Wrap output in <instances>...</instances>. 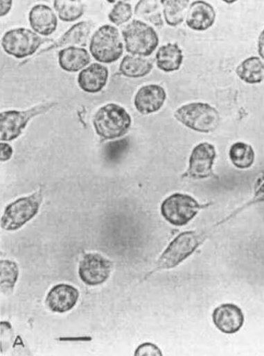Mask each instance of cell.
<instances>
[{
    "mask_svg": "<svg viewBox=\"0 0 264 356\" xmlns=\"http://www.w3.org/2000/svg\"><path fill=\"white\" fill-rule=\"evenodd\" d=\"M93 122L96 134L103 140H112L129 132L132 118L122 106L109 103L96 111Z\"/></svg>",
    "mask_w": 264,
    "mask_h": 356,
    "instance_id": "cell-1",
    "label": "cell"
},
{
    "mask_svg": "<svg viewBox=\"0 0 264 356\" xmlns=\"http://www.w3.org/2000/svg\"><path fill=\"white\" fill-rule=\"evenodd\" d=\"M53 7L64 22H74L82 17L86 6L82 1H54Z\"/></svg>",
    "mask_w": 264,
    "mask_h": 356,
    "instance_id": "cell-26",
    "label": "cell"
},
{
    "mask_svg": "<svg viewBox=\"0 0 264 356\" xmlns=\"http://www.w3.org/2000/svg\"><path fill=\"white\" fill-rule=\"evenodd\" d=\"M29 23L32 29L40 35L48 37L58 27V18L49 6L38 4L30 10Z\"/></svg>",
    "mask_w": 264,
    "mask_h": 356,
    "instance_id": "cell-16",
    "label": "cell"
},
{
    "mask_svg": "<svg viewBox=\"0 0 264 356\" xmlns=\"http://www.w3.org/2000/svg\"><path fill=\"white\" fill-rule=\"evenodd\" d=\"M183 53L177 43L161 46L156 54L157 66L166 73L179 70L183 63Z\"/></svg>",
    "mask_w": 264,
    "mask_h": 356,
    "instance_id": "cell-19",
    "label": "cell"
},
{
    "mask_svg": "<svg viewBox=\"0 0 264 356\" xmlns=\"http://www.w3.org/2000/svg\"><path fill=\"white\" fill-rule=\"evenodd\" d=\"M43 200L42 189L21 197L6 207L1 218V227L15 232L30 222L38 213Z\"/></svg>",
    "mask_w": 264,
    "mask_h": 356,
    "instance_id": "cell-5",
    "label": "cell"
},
{
    "mask_svg": "<svg viewBox=\"0 0 264 356\" xmlns=\"http://www.w3.org/2000/svg\"><path fill=\"white\" fill-rule=\"evenodd\" d=\"M43 40L35 31L26 28H18L8 31L1 40L6 53L17 59H24L35 54L42 44Z\"/></svg>",
    "mask_w": 264,
    "mask_h": 356,
    "instance_id": "cell-8",
    "label": "cell"
},
{
    "mask_svg": "<svg viewBox=\"0 0 264 356\" xmlns=\"http://www.w3.org/2000/svg\"><path fill=\"white\" fill-rule=\"evenodd\" d=\"M162 6L161 1H145L143 0L136 5L134 15L137 17L151 22L157 28H161L164 26L161 13Z\"/></svg>",
    "mask_w": 264,
    "mask_h": 356,
    "instance_id": "cell-24",
    "label": "cell"
},
{
    "mask_svg": "<svg viewBox=\"0 0 264 356\" xmlns=\"http://www.w3.org/2000/svg\"><path fill=\"white\" fill-rule=\"evenodd\" d=\"M58 105L55 102L42 103L26 111H7L0 113V140L1 142L13 141L21 134L29 121L39 115L47 113Z\"/></svg>",
    "mask_w": 264,
    "mask_h": 356,
    "instance_id": "cell-6",
    "label": "cell"
},
{
    "mask_svg": "<svg viewBox=\"0 0 264 356\" xmlns=\"http://www.w3.org/2000/svg\"><path fill=\"white\" fill-rule=\"evenodd\" d=\"M14 153L13 147L5 143H0V160L1 162H7Z\"/></svg>",
    "mask_w": 264,
    "mask_h": 356,
    "instance_id": "cell-31",
    "label": "cell"
},
{
    "mask_svg": "<svg viewBox=\"0 0 264 356\" xmlns=\"http://www.w3.org/2000/svg\"><path fill=\"white\" fill-rule=\"evenodd\" d=\"M175 118L186 127L204 134L213 132L220 123L219 111L204 102H192L181 106L175 111Z\"/></svg>",
    "mask_w": 264,
    "mask_h": 356,
    "instance_id": "cell-2",
    "label": "cell"
},
{
    "mask_svg": "<svg viewBox=\"0 0 264 356\" xmlns=\"http://www.w3.org/2000/svg\"><path fill=\"white\" fill-rule=\"evenodd\" d=\"M135 355H162L160 350L152 343H144L141 344L134 353Z\"/></svg>",
    "mask_w": 264,
    "mask_h": 356,
    "instance_id": "cell-30",
    "label": "cell"
},
{
    "mask_svg": "<svg viewBox=\"0 0 264 356\" xmlns=\"http://www.w3.org/2000/svg\"><path fill=\"white\" fill-rule=\"evenodd\" d=\"M258 51L261 58L264 61V30L260 34L258 43Z\"/></svg>",
    "mask_w": 264,
    "mask_h": 356,
    "instance_id": "cell-34",
    "label": "cell"
},
{
    "mask_svg": "<svg viewBox=\"0 0 264 356\" xmlns=\"http://www.w3.org/2000/svg\"><path fill=\"white\" fill-rule=\"evenodd\" d=\"M127 147L128 143L125 140L109 143L107 145L106 155L109 159H116Z\"/></svg>",
    "mask_w": 264,
    "mask_h": 356,
    "instance_id": "cell-29",
    "label": "cell"
},
{
    "mask_svg": "<svg viewBox=\"0 0 264 356\" xmlns=\"http://www.w3.org/2000/svg\"><path fill=\"white\" fill-rule=\"evenodd\" d=\"M109 78L108 68L100 63H93L79 73L78 84L82 90L96 94L107 86Z\"/></svg>",
    "mask_w": 264,
    "mask_h": 356,
    "instance_id": "cell-15",
    "label": "cell"
},
{
    "mask_svg": "<svg viewBox=\"0 0 264 356\" xmlns=\"http://www.w3.org/2000/svg\"><path fill=\"white\" fill-rule=\"evenodd\" d=\"M202 236L197 232L180 234L169 244L157 262L158 270H168L179 265L196 250L202 242Z\"/></svg>",
    "mask_w": 264,
    "mask_h": 356,
    "instance_id": "cell-7",
    "label": "cell"
},
{
    "mask_svg": "<svg viewBox=\"0 0 264 356\" xmlns=\"http://www.w3.org/2000/svg\"><path fill=\"white\" fill-rule=\"evenodd\" d=\"M237 76L247 84L264 81V61L258 56H251L240 63L236 70Z\"/></svg>",
    "mask_w": 264,
    "mask_h": 356,
    "instance_id": "cell-22",
    "label": "cell"
},
{
    "mask_svg": "<svg viewBox=\"0 0 264 356\" xmlns=\"http://www.w3.org/2000/svg\"><path fill=\"white\" fill-rule=\"evenodd\" d=\"M132 15V5L127 2L119 1L113 6L108 17L113 24L119 26L130 21Z\"/></svg>",
    "mask_w": 264,
    "mask_h": 356,
    "instance_id": "cell-28",
    "label": "cell"
},
{
    "mask_svg": "<svg viewBox=\"0 0 264 356\" xmlns=\"http://www.w3.org/2000/svg\"><path fill=\"white\" fill-rule=\"evenodd\" d=\"M13 2L12 1H0V6H1V10H0V15L1 17H4L9 13V11L12 7Z\"/></svg>",
    "mask_w": 264,
    "mask_h": 356,
    "instance_id": "cell-32",
    "label": "cell"
},
{
    "mask_svg": "<svg viewBox=\"0 0 264 356\" xmlns=\"http://www.w3.org/2000/svg\"><path fill=\"white\" fill-rule=\"evenodd\" d=\"M112 267L107 258L99 254H87L79 263V277L87 285H100L110 277Z\"/></svg>",
    "mask_w": 264,
    "mask_h": 356,
    "instance_id": "cell-10",
    "label": "cell"
},
{
    "mask_svg": "<svg viewBox=\"0 0 264 356\" xmlns=\"http://www.w3.org/2000/svg\"><path fill=\"white\" fill-rule=\"evenodd\" d=\"M154 67L153 62L144 57L127 55L123 57L119 71L125 76L132 79L142 78L150 74Z\"/></svg>",
    "mask_w": 264,
    "mask_h": 356,
    "instance_id": "cell-21",
    "label": "cell"
},
{
    "mask_svg": "<svg viewBox=\"0 0 264 356\" xmlns=\"http://www.w3.org/2000/svg\"><path fill=\"white\" fill-rule=\"evenodd\" d=\"M215 327L227 334H234L243 327L245 316L242 309L234 304L218 307L213 313Z\"/></svg>",
    "mask_w": 264,
    "mask_h": 356,
    "instance_id": "cell-14",
    "label": "cell"
},
{
    "mask_svg": "<svg viewBox=\"0 0 264 356\" xmlns=\"http://www.w3.org/2000/svg\"><path fill=\"white\" fill-rule=\"evenodd\" d=\"M215 158L216 151L212 144L202 143L195 147L189 158L188 177L195 179L210 177Z\"/></svg>",
    "mask_w": 264,
    "mask_h": 356,
    "instance_id": "cell-11",
    "label": "cell"
},
{
    "mask_svg": "<svg viewBox=\"0 0 264 356\" xmlns=\"http://www.w3.org/2000/svg\"><path fill=\"white\" fill-rule=\"evenodd\" d=\"M91 62L89 52L82 48L70 46L59 52V64L64 71L78 72Z\"/></svg>",
    "mask_w": 264,
    "mask_h": 356,
    "instance_id": "cell-18",
    "label": "cell"
},
{
    "mask_svg": "<svg viewBox=\"0 0 264 356\" xmlns=\"http://www.w3.org/2000/svg\"><path fill=\"white\" fill-rule=\"evenodd\" d=\"M229 157L233 165L239 169H248L254 164L256 154L250 145L237 142L229 149Z\"/></svg>",
    "mask_w": 264,
    "mask_h": 356,
    "instance_id": "cell-23",
    "label": "cell"
},
{
    "mask_svg": "<svg viewBox=\"0 0 264 356\" xmlns=\"http://www.w3.org/2000/svg\"><path fill=\"white\" fill-rule=\"evenodd\" d=\"M200 209V204L189 195L175 193L162 203L161 213L168 222L180 227L191 222Z\"/></svg>",
    "mask_w": 264,
    "mask_h": 356,
    "instance_id": "cell-9",
    "label": "cell"
},
{
    "mask_svg": "<svg viewBox=\"0 0 264 356\" xmlns=\"http://www.w3.org/2000/svg\"><path fill=\"white\" fill-rule=\"evenodd\" d=\"M79 292L75 286L68 284H56L46 297L45 303L51 312L64 314L71 311L76 305Z\"/></svg>",
    "mask_w": 264,
    "mask_h": 356,
    "instance_id": "cell-13",
    "label": "cell"
},
{
    "mask_svg": "<svg viewBox=\"0 0 264 356\" xmlns=\"http://www.w3.org/2000/svg\"><path fill=\"white\" fill-rule=\"evenodd\" d=\"M89 51L99 63L109 64L118 61L123 53V43L116 27L105 25L91 36Z\"/></svg>",
    "mask_w": 264,
    "mask_h": 356,
    "instance_id": "cell-4",
    "label": "cell"
},
{
    "mask_svg": "<svg viewBox=\"0 0 264 356\" xmlns=\"http://www.w3.org/2000/svg\"><path fill=\"white\" fill-rule=\"evenodd\" d=\"M1 291L4 295L12 293L19 277V268L14 261L1 260Z\"/></svg>",
    "mask_w": 264,
    "mask_h": 356,
    "instance_id": "cell-27",
    "label": "cell"
},
{
    "mask_svg": "<svg viewBox=\"0 0 264 356\" xmlns=\"http://www.w3.org/2000/svg\"><path fill=\"white\" fill-rule=\"evenodd\" d=\"M126 51L134 56L152 55L159 44V36L155 29L147 23L134 19L122 30Z\"/></svg>",
    "mask_w": 264,
    "mask_h": 356,
    "instance_id": "cell-3",
    "label": "cell"
},
{
    "mask_svg": "<svg viewBox=\"0 0 264 356\" xmlns=\"http://www.w3.org/2000/svg\"><path fill=\"white\" fill-rule=\"evenodd\" d=\"M216 13L213 6L204 1L192 3L188 10L186 24L193 31H204L214 24Z\"/></svg>",
    "mask_w": 264,
    "mask_h": 356,
    "instance_id": "cell-17",
    "label": "cell"
},
{
    "mask_svg": "<svg viewBox=\"0 0 264 356\" xmlns=\"http://www.w3.org/2000/svg\"><path fill=\"white\" fill-rule=\"evenodd\" d=\"M262 202H264V182L256 191L255 197L254 200H252V203H257Z\"/></svg>",
    "mask_w": 264,
    "mask_h": 356,
    "instance_id": "cell-33",
    "label": "cell"
},
{
    "mask_svg": "<svg viewBox=\"0 0 264 356\" xmlns=\"http://www.w3.org/2000/svg\"><path fill=\"white\" fill-rule=\"evenodd\" d=\"M164 7V15L167 24L170 26H177L186 18L189 8V1L171 0L161 1Z\"/></svg>",
    "mask_w": 264,
    "mask_h": 356,
    "instance_id": "cell-25",
    "label": "cell"
},
{
    "mask_svg": "<svg viewBox=\"0 0 264 356\" xmlns=\"http://www.w3.org/2000/svg\"><path fill=\"white\" fill-rule=\"evenodd\" d=\"M93 25L87 22H80L69 29L64 35L54 42L46 51L64 47L67 45H78L85 47L91 35Z\"/></svg>",
    "mask_w": 264,
    "mask_h": 356,
    "instance_id": "cell-20",
    "label": "cell"
},
{
    "mask_svg": "<svg viewBox=\"0 0 264 356\" xmlns=\"http://www.w3.org/2000/svg\"><path fill=\"white\" fill-rule=\"evenodd\" d=\"M166 98V92L162 86L150 84L141 87L137 92L134 104L140 113L148 115L161 109Z\"/></svg>",
    "mask_w": 264,
    "mask_h": 356,
    "instance_id": "cell-12",
    "label": "cell"
}]
</instances>
